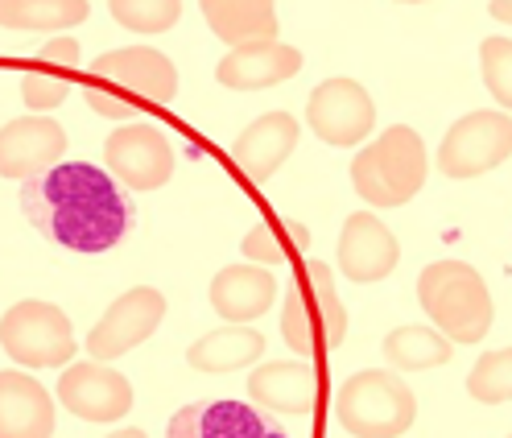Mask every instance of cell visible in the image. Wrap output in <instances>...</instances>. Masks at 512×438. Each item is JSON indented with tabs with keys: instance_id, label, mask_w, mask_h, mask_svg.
<instances>
[{
	"instance_id": "28",
	"label": "cell",
	"mask_w": 512,
	"mask_h": 438,
	"mask_svg": "<svg viewBox=\"0 0 512 438\" xmlns=\"http://www.w3.org/2000/svg\"><path fill=\"white\" fill-rule=\"evenodd\" d=\"M285 219H261V224H252L248 236L240 240V253L252 261V265H285L294 253V244H285Z\"/></svg>"
},
{
	"instance_id": "23",
	"label": "cell",
	"mask_w": 512,
	"mask_h": 438,
	"mask_svg": "<svg viewBox=\"0 0 512 438\" xmlns=\"http://www.w3.org/2000/svg\"><path fill=\"white\" fill-rule=\"evenodd\" d=\"M451 339L438 335L434 327H397L384 339V360L397 372H422V368H438L451 360Z\"/></svg>"
},
{
	"instance_id": "31",
	"label": "cell",
	"mask_w": 512,
	"mask_h": 438,
	"mask_svg": "<svg viewBox=\"0 0 512 438\" xmlns=\"http://www.w3.org/2000/svg\"><path fill=\"white\" fill-rule=\"evenodd\" d=\"M492 17H500V21H512V5H504V0H500V5H492Z\"/></svg>"
},
{
	"instance_id": "20",
	"label": "cell",
	"mask_w": 512,
	"mask_h": 438,
	"mask_svg": "<svg viewBox=\"0 0 512 438\" xmlns=\"http://www.w3.org/2000/svg\"><path fill=\"white\" fill-rule=\"evenodd\" d=\"M273 302H277V277L265 273V265H232L215 273L211 281L215 315H223L236 327H248L252 319H261Z\"/></svg>"
},
{
	"instance_id": "17",
	"label": "cell",
	"mask_w": 512,
	"mask_h": 438,
	"mask_svg": "<svg viewBox=\"0 0 512 438\" xmlns=\"http://www.w3.org/2000/svg\"><path fill=\"white\" fill-rule=\"evenodd\" d=\"M318 393H323V381L314 364H265L248 372V401L269 414L302 418L318 405Z\"/></svg>"
},
{
	"instance_id": "9",
	"label": "cell",
	"mask_w": 512,
	"mask_h": 438,
	"mask_svg": "<svg viewBox=\"0 0 512 438\" xmlns=\"http://www.w3.org/2000/svg\"><path fill=\"white\" fill-rule=\"evenodd\" d=\"M104 162L124 191H157L174 174V145L157 124L137 120L104 141Z\"/></svg>"
},
{
	"instance_id": "21",
	"label": "cell",
	"mask_w": 512,
	"mask_h": 438,
	"mask_svg": "<svg viewBox=\"0 0 512 438\" xmlns=\"http://www.w3.org/2000/svg\"><path fill=\"white\" fill-rule=\"evenodd\" d=\"M203 21L215 29V38L228 42L232 50L277 42V9L269 0H207Z\"/></svg>"
},
{
	"instance_id": "1",
	"label": "cell",
	"mask_w": 512,
	"mask_h": 438,
	"mask_svg": "<svg viewBox=\"0 0 512 438\" xmlns=\"http://www.w3.org/2000/svg\"><path fill=\"white\" fill-rule=\"evenodd\" d=\"M21 207L46 240L71 253H108L137 224L124 186L91 162L54 166L21 186Z\"/></svg>"
},
{
	"instance_id": "32",
	"label": "cell",
	"mask_w": 512,
	"mask_h": 438,
	"mask_svg": "<svg viewBox=\"0 0 512 438\" xmlns=\"http://www.w3.org/2000/svg\"><path fill=\"white\" fill-rule=\"evenodd\" d=\"M108 438H145V430H137V426H128V430H116V434H108Z\"/></svg>"
},
{
	"instance_id": "3",
	"label": "cell",
	"mask_w": 512,
	"mask_h": 438,
	"mask_svg": "<svg viewBox=\"0 0 512 438\" xmlns=\"http://www.w3.org/2000/svg\"><path fill=\"white\" fill-rule=\"evenodd\" d=\"M418 302L430 315L434 331L451 343H479L496 319L488 281L467 261H434L418 277Z\"/></svg>"
},
{
	"instance_id": "5",
	"label": "cell",
	"mask_w": 512,
	"mask_h": 438,
	"mask_svg": "<svg viewBox=\"0 0 512 438\" xmlns=\"http://www.w3.org/2000/svg\"><path fill=\"white\" fill-rule=\"evenodd\" d=\"M281 335L298 356H314L318 348L335 352L347 335V310L335 290V273L323 261H310L298 281L285 286L281 298Z\"/></svg>"
},
{
	"instance_id": "16",
	"label": "cell",
	"mask_w": 512,
	"mask_h": 438,
	"mask_svg": "<svg viewBox=\"0 0 512 438\" xmlns=\"http://www.w3.org/2000/svg\"><path fill=\"white\" fill-rule=\"evenodd\" d=\"M294 145H298V120L290 112H269L261 120H252L232 141V162L252 182H265L281 170V162L294 153Z\"/></svg>"
},
{
	"instance_id": "18",
	"label": "cell",
	"mask_w": 512,
	"mask_h": 438,
	"mask_svg": "<svg viewBox=\"0 0 512 438\" xmlns=\"http://www.w3.org/2000/svg\"><path fill=\"white\" fill-rule=\"evenodd\" d=\"M302 71V50L269 42V46H248V50H228L215 67V79L232 91H261L277 87L285 79H294Z\"/></svg>"
},
{
	"instance_id": "15",
	"label": "cell",
	"mask_w": 512,
	"mask_h": 438,
	"mask_svg": "<svg viewBox=\"0 0 512 438\" xmlns=\"http://www.w3.org/2000/svg\"><path fill=\"white\" fill-rule=\"evenodd\" d=\"M397 257H401L397 236L384 228L372 211L347 215V224L339 232V269L347 281H360V286L384 281L397 269Z\"/></svg>"
},
{
	"instance_id": "7",
	"label": "cell",
	"mask_w": 512,
	"mask_h": 438,
	"mask_svg": "<svg viewBox=\"0 0 512 438\" xmlns=\"http://www.w3.org/2000/svg\"><path fill=\"white\" fill-rule=\"evenodd\" d=\"M0 348L21 368H58L75 356V331L54 302L29 298L0 315Z\"/></svg>"
},
{
	"instance_id": "11",
	"label": "cell",
	"mask_w": 512,
	"mask_h": 438,
	"mask_svg": "<svg viewBox=\"0 0 512 438\" xmlns=\"http://www.w3.org/2000/svg\"><path fill=\"white\" fill-rule=\"evenodd\" d=\"M306 124L314 129L318 141H327L335 149L347 145H360L372 124H376V108L372 96L356 83V79H327L310 91V104H306Z\"/></svg>"
},
{
	"instance_id": "8",
	"label": "cell",
	"mask_w": 512,
	"mask_h": 438,
	"mask_svg": "<svg viewBox=\"0 0 512 438\" xmlns=\"http://www.w3.org/2000/svg\"><path fill=\"white\" fill-rule=\"evenodd\" d=\"M512 158V116L508 112H467L446 129L438 145V170L446 178H479Z\"/></svg>"
},
{
	"instance_id": "30",
	"label": "cell",
	"mask_w": 512,
	"mask_h": 438,
	"mask_svg": "<svg viewBox=\"0 0 512 438\" xmlns=\"http://www.w3.org/2000/svg\"><path fill=\"white\" fill-rule=\"evenodd\" d=\"M38 58L50 62V67H79V42H71V38H54V42L38 46Z\"/></svg>"
},
{
	"instance_id": "6",
	"label": "cell",
	"mask_w": 512,
	"mask_h": 438,
	"mask_svg": "<svg viewBox=\"0 0 512 438\" xmlns=\"http://www.w3.org/2000/svg\"><path fill=\"white\" fill-rule=\"evenodd\" d=\"M335 422L351 438H401L418 422V397L397 372H356L335 393Z\"/></svg>"
},
{
	"instance_id": "26",
	"label": "cell",
	"mask_w": 512,
	"mask_h": 438,
	"mask_svg": "<svg viewBox=\"0 0 512 438\" xmlns=\"http://www.w3.org/2000/svg\"><path fill=\"white\" fill-rule=\"evenodd\" d=\"M112 21L133 29V34H166L182 17L178 0H112Z\"/></svg>"
},
{
	"instance_id": "29",
	"label": "cell",
	"mask_w": 512,
	"mask_h": 438,
	"mask_svg": "<svg viewBox=\"0 0 512 438\" xmlns=\"http://www.w3.org/2000/svg\"><path fill=\"white\" fill-rule=\"evenodd\" d=\"M67 96H71V83H67V79H58V75H38V71H29V75L21 79V100H25L29 116H50V108H58Z\"/></svg>"
},
{
	"instance_id": "2",
	"label": "cell",
	"mask_w": 512,
	"mask_h": 438,
	"mask_svg": "<svg viewBox=\"0 0 512 438\" xmlns=\"http://www.w3.org/2000/svg\"><path fill=\"white\" fill-rule=\"evenodd\" d=\"M178 96V67L153 46L108 50L91 62L83 104L108 120H133L141 104H170Z\"/></svg>"
},
{
	"instance_id": "25",
	"label": "cell",
	"mask_w": 512,
	"mask_h": 438,
	"mask_svg": "<svg viewBox=\"0 0 512 438\" xmlns=\"http://www.w3.org/2000/svg\"><path fill=\"white\" fill-rule=\"evenodd\" d=\"M467 393L479 405H504L512 397V348L479 356V364L467 372Z\"/></svg>"
},
{
	"instance_id": "10",
	"label": "cell",
	"mask_w": 512,
	"mask_h": 438,
	"mask_svg": "<svg viewBox=\"0 0 512 438\" xmlns=\"http://www.w3.org/2000/svg\"><path fill=\"white\" fill-rule=\"evenodd\" d=\"M166 319V298L162 290H153V286H133L128 294H120L108 310H104V319L91 327L87 335V352L95 364H104V360H116L124 352H133L141 348V343L162 327Z\"/></svg>"
},
{
	"instance_id": "19",
	"label": "cell",
	"mask_w": 512,
	"mask_h": 438,
	"mask_svg": "<svg viewBox=\"0 0 512 438\" xmlns=\"http://www.w3.org/2000/svg\"><path fill=\"white\" fill-rule=\"evenodd\" d=\"M54 401L29 372H0V438H50Z\"/></svg>"
},
{
	"instance_id": "27",
	"label": "cell",
	"mask_w": 512,
	"mask_h": 438,
	"mask_svg": "<svg viewBox=\"0 0 512 438\" xmlns=\"http://www.w3.org/2000/svg\"><path fill=\"white\" fill-rule=\"evenodd\" d=\"M479 67L484 83L500 108H512V38H488L479 46Z\"/></svg>"
},
{
	"instance_id": "4",
	"label": "cell",
	"mask_w": 512,
	"mask_h": 438,
	"mask_svg": "<svg viewBox=\"0 0 512 438\" xmlns=\"http://www.w3.org/2000/svg\"><path fill=\"white\" fill-rule=\"evenodd\" d=\"M426 145L409 124L384 129L351 162V186L368 207H405L426 186Z\"/></svg>"
},
{
	"instance_id": "12",
	"label": "cell",
	"mask_w": 512,
	"mask_h": 438,
	"mask_svg": "<svg viewBox=\"0 0 512 438\" xmlns=\"http://www.w3.org/2000/svg\"><path fill=\"white\" fill-rule=\"evenodd\" d=\"M58 401L83 422H116L133 410V385L108 364H71L58 377Z\"/></svg>"
},
{
	"instance_id": "24",
	"label": "cell",
	"mask_w": 512,
	"mask_h": 438,
	"mask_svg": "<svg viewBox=\"0 0 512 438\" xmlns=\"http://www.w3.org/2000/svg\"><path fill=\"white\" fill-rule=\"evenodd\" d=\"M91 17L87 0H0V25L9 29H71Z\"/></svg>"
},
{
	"instance_id": "14",
	"label": "cell",
	"mask_w": 512,
	"mask_h": 438,
	"mask_svg": "<svg viewBox=\"0 0 512 438\" xmlns=\"http://www.w3.org/2000/svg\"><path fill=\"white\" fill-rule=\"evenodd\" d=\"M67 153V133L50 116H21L0 129V174L5 178H38L58 166Z\"/></svg>"
},
{
	"instance_id": "22",
	"label": "cell",
	"mask_w": 512,
	"mask_h": 438,
	"mask_svg": "<svg viewBox=\"0 0 512 438\" xmlns=\"http://www.w3.org/2000/svg\"><path fill=\"white\" fill-rule=\"evenodd\" d=\"M265 352V339L256 335L252 327H219L203 339L190 343V352H186V364L195 368V372H211V377H219V372H240L248 368L252 360H261Z\"/></svg>"
},
{
	"instance_id": "13",
	"label": "cell",
	"mask_w": 512,
	"mask_h": 438,
	"mask_svg": "<svg viewBox=\"0 0 512 438\" xmlns=\"http://www.w3.org/2000/svg\"><path fill=\"white\" fill-rule=\"evenodd\" d=\"M166 438H290L248 401H195L170 418Z\"/></svg>"
}]
</instances>
